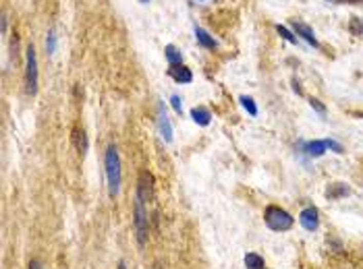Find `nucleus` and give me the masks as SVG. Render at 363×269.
<instances>
[{
  "label": "nucleus",
  "mask_w": 363,
  "mask_h": 269,
  "mask_svg": "<svg viewBox=\"0 0 363 269\" xmlns=\"http://www.w3.org/2000/svg\"><path fill=\"white\" fill-rule=\"evenodd\" d=\"M104 166H106V180H108V195L114 199L121 191V157L119 149L114 145L106 147V155H104Z\"/></svg>",
  "instance_id": "obj_1"
},
{
  "label": "nucleus",
  "mask_w": 363,
  "mask_h": 269,
  "mask_svg": "<svg viewBox=\"0 0 363 269\" xmlns=\"http://www.w3.org/2000/svg\"><path fill=\"white\" fill-rule=\"evenodd\" d=\"M264 222L274 232H289L295 226V218L280 205H268L264 209Z\"/></svg>",
  "instance_id": "obj_2"
},
{
  "label": "nucleus",
  "mask_w": 363,
  "mask_h": 269,
  "mask_svg": "<svg viewBox=\"0 0 363 269\" xmlns=\"http://www.w3.org/2000/svg\"><path fill=\"white\" fill-rule=\"evenodd\" d=\"M133 226H135V236H137V244L143 249L145 240H147V211L143 201L135 195V203H133Z\"/></svg>",
  "instance_id": "obj_3"
},
{
  "label": "nucleus",
  "mask_w": 363,
  "mask_h": 269,
  "mask_svg": "<svg viewBox=\"0 0 363 269\" xmlns=\"http://www.w3.org/2000/svg\"><path fill=\"white\" fill-rule=\"evenodd\" d=\"M25 89L29 95L37 93V56H35V48L33 44L27 46L25 52Z\"/></svg>",
  "instance_id": "obj_4"
},
{
  "label": "nucleus",
  "mask_w": 363,
  "mask_h": 269,
  "mask_svg": "<svg viewBox=\"0 0 363 269\" xmlns=\"http://www.w3.org/2000/svg\"><path fill=\"white\" fill-rule=\"evenodd\" d=\"M137 197L143 203H149L154 199V174L149 170H141L137 178Z\"/></svg>",
  "instance_id": "obj_5"
},
{
  "label": "nucleus",
  "mask_w": 363,
  "mask_h": 269,
  "mask_svg": "<svg viewBox=\"0 0 363 269\" xmlns=\"http://www.w3.org/2000/svg\"><path fill=\"white\" fill-rule=\"evenodd\" d=\"M299 224L307 230V232H316L320 228V211L314 205H307L299 211Z\"/></svg>",
  "instance_id": "obj_6"
},
{
  "label": "nucleus",
  "mask_w": 363,
  "mask_h": 269,
  "mask_svg": "<svg viewBox=\"0 0 363 269\" xmlns=\"http://www.w3.org/2000/svg\"><path fill=\"white\" fill-rule=\"evenodd\" d=\"M299 151H301L303 155L311 157V159H316V157H322V155L328 151V147H326L324 139H316V141H301V143H299Z\"/></svg>",
  "instance_id": "obj_7"
},
{
  "label": "nucleus",
  "mask_w": 363,
  "mask_h": 269,
  "mask_svg": "<svg viewBox=\"0 0 363 269\" xmlns=\"http://www.w3.org/2000/svg\"><path fill=\"white\" fill-rule=\"evenodd\" d=\"M291 27H293L295 35L303 37V39H305L309 46H314V48H320V42H318V37H316V33H314V29H311L307 23H303V21H299V19H293V21H291Z\"/></svg>",
  "instance_id": "obj_8"
},
{
  "label": "nucleus",
  "mask_w": 363,
  "mask_h": 269,
  "mask_svg": "<svg viewBox=\"0 0 363 269\" xmlns=\"http://www.w3.org/2000/svg\"><path fill=\"white\" fill-rule=\"evenodd\" d=\"M158 131H160V137L164 143H170L173 141V125H170V118L164 110V104H158Z\"/></svg>",
  "instance_id": "obj_9"
},
{
  "label": "nucleus",
  "mask_w": 363,
  "mask_h": 269,
  "mask_svg": "<svg viewBox=\"0 0 363 269\" xmlns=\"http://www.w3.org/2000/svg\"><path fill=\"white\" fill-rule=\"evenodd\" d=\"M168 77H173L177 83H191V81H193V73H191V69H187L185 65H170Z\"/></svg>",
  "instance_id": "obj_10"
},
{
  "label": "nucleus",
  "mask_w": 363,
  "mask_h": 269,
  "mask_svg": "<svg viewBox=\"0 0 363 269\" xmlns=\"http://www.w3.org/2000/svg\"><path fill=\"white\" fill-rule=\"evenodd\" d=\"M191 118L197 127H207L212 122V112L207 110L205 106H195V108H191Z\"/></svg>",
  "instance_id": "obj_11"
},
{
  "label": "nucleus",
  "mask_w": 363,
  "mask_h": 269,
  "mask_svg": "<svg viewBox=\"0 0 363 269\" xmlns=\"http://www.w3.org/2000/svg\"><path fill=\"white\" fill-rule=\"evenodd\" d=\"M349 193H351V189H349L345 182H332V184L326 189V197H328L330 201L342 199V197H347Z\"/></svg>",
  "instance_id": "obj_12"
},
{
  "label": "nucleus",
  "mask_w": 363,
  "mask_h": 269,
  "mask_svg": "<svg viewBox=\"0 0 363 269\" xmlns=\"http://www.w3.org/2000/svg\"><path fill=\"white\" fill-rule=\"evenodd\" d=\"M73 143H75V147H77V151H79V155L81 157H85L87 155V135H85V131L83 129H75L73 131Z\"/></svg>",
  "instance_id": "obj_13"
},
{
  "label": "nucleus",
  "mask_w": 363,
  "mask_h": 269,
  "mask_svg": "<svg viewBox=\"0 0 363 269\" xmlns=\"http://www.w3.org/2000/svg\"><path fill=\"white\" fill-rule=\"evenodd\" d=\"M195 37H197V44L199 46H203V48H207V50H214L218 44H216V39L207 33L205 29H201V27H195Z\"/></svg>",
  "instance_id": "obj_14"
},
{
  "label": "nucleus",
  "mask_w": 363,
  "mask_h": 269,
  "mask_svg": "<svg viewBox=\"0 0 363 269\" xmlns=\"http://www.w3.org/2000/svg\"><path fill=\"white\" fill-rule=\"evenodd\" d=\"M243 263L247 269H266V261L262 255H257V253H247L243 257Z\"/></svg>",
  "instance_id": "obj_15"
},
{
  "label": "nucleus",
  "mask_w": 363,
  "mask_h": 269,
  "mask_svg": "<svg viewBox=\"0 0 363 269\" xmlns=\"http://www.w3.org/2000/svg\"><path fill=\"white\" fill-rule=\"evenodd\" d=\"M164 54H166L168 65H183V54H181V50L175 48L173 44H168V46L164 48Z\"/></svg>",
  "instance_id": "obj_16"
},
{
  "label": "nucleus",
  "mask_w": 363,
  "mask_h": 269,
  "mask_svg": "<svg viewBox=\"0 0 363 269\" xmlns=\"http://www.w3.org/2000/svg\"><path fill=\"white\" fill-rule=\"evenodd\" d=\"M239 101H241V106L247 110L249 116H257V106H255V99H253V97H249V95H241Z\"/></svg>",
  "instance_id": "obj_17"
},
{
  "label": "nucleus",
  "mask_w": 363,
  "mask_h": 269,
  "mask_svg": "<svg viewBox=\"0 0 363 269\" xmlns=\"http://www.w3.org/2000/svg\"><path fill=\"white\" fill-rule=\"evenodd\" d=\"M46 52L48 54L56 52V33L54 31H48V35H46Z\"/></svg>",
  "instance_id": "obj_18"
},
{
  "label": "nucleus",
  "mask_w": 363,
  "mask_h": 269,
  "mask_svg": "<svg viewBox=\"0 0 363 269\" xmlns=\"http://www.w3.org/2000/svg\"><path fill=\"white\" fill-rule=\"evenodd\" d=\"M276 31H278V33H280V37H282V39H286L289 44H297V42H299V39H297V37H295V35H293V33H291L284 25H276Z\"/></svg>",
  "instance_id": "obj_19"
},
{
  "label": "nucleus",
  "mask_w": 363,
  "mask_h": 269,
  "mask_svg": "<svg viewBox=\"0 0 363 269\" xmlns=\"http://www.w3.org/2000/svg\"><path fill=\"white\" fill-rule=\"evenodd\" d=\"M309 106H311V108H314V110H316V112H318V114H320L322 118H326V112H328V110H326V106H324V104H322L320 99H316V97H311V99H309Z\"/></svg>",
  "instance_id": "obj_20"
},
{
  "label": "nucleus",
  "mask_w": 363,
  "mask_h": 269,
  "mask_svg": "<svg viewBox=\"0 0 363 269\" xmlns=\"http://www.w3.org/2000/svg\"><path fill=\"white\" fill-rule=\"evenodd\" d=\"M324 143H326V147L330 149V151H334V153H345V147H342V143H338V141H334V139H324Z\"/></svg>",
  "instance_id": "obj_21"
},
{
  "label": "nucleus",
  "mask_w": 363,
  "mask_h": 269,
  "mask_svg": "<svg viewBox=\"0 0 363 269\" xmlns=\"http://www.w3.org/2000/svg\"><path fill=\"white\" fill-rule=\"evenodd\" d=\"M170 106H173V110L177 112V114H183V99L175 93V95H170Z\"/></svg>",
  "instance_id": "obj_22"
},
{
  "label": "nucleus",
  "mask_w": 363,
  "mask_h": 269,
  "mask_svg": "<svg viewBox=\"0 0 363 269\" xmlns=\"http://www.w3.org/2000/svg\"><path fill=\"white\" fill-rule=\"evenodd\" d=\"M27 269H44V267H42V263H40V261L31 259V261H29V265H27Z\"/></svg>",
  "instance_id": "obj_23"
},
{
  "label": "nucleus",
  "mask_w": 363,
  "mask_h": 269,
  "mask_svg": "<svg viewBox=\"0 0 363 269\" xmlns=\"http://www.w3.org/2000/svg\"><path fill=\"white\" fill-rule=\"evenodd\" d=\"M293 89H295V91H297V93H299V95H301V93H303V91H301V87H299V83H297V81H293Z\"/></svg>",
  "instance_id": "obj_24"
},
{
  "label": "nucleus",
  "mask_w": 363,
  "mask_h": 269,
  "mask_svg": "<svg viewBox=\"0 0 363 269\" xmlns=\"http://www.w3.org/2000/svg\"><path fill=\"white\" fill-rule=\"evenodd\" d=\"M119 269H127V265H125V261H121V263H119Z\"/></svg>",
  "instance_id": "obj_25"
},
{
  "label": "nucleus",
  "mask_w": 363,
  "mask_h": 269,
  "mask_svg": "<svg viewBox=\"0 0 363 269\" xmlns=\"http://www.w3.org/2000/svg\"><path fill=\"white\" fill-rule=\"evenodd\" d=\"M340 3H359V0H340Z\"/></svg>",
  "instance_id": "obj_26"
},
{
  "label": "nucleus",
  "mask_w": 363,
  "mask_h": 269,
  "mask_svg": "<svg viewBox=\"0 0 363 269\" xmlns=\"http://www.w3.org/2000/svg\"><path fill=\"white\" fill-rule=\"evenodd\" d=\"M139 3H143V5H145V3H149V0H139Z\"/></svg>",
  "instance_id": "obj_27"
}]
</instances>
